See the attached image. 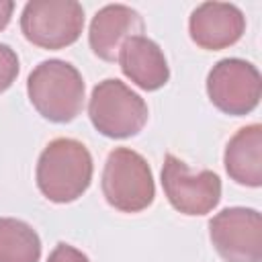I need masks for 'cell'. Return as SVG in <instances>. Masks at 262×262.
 <instances>
[{
	"instance_id": "8fae6325",
	"label": "cell",
	"mask_w": 262,
	"mask_h": 262,
	"mask_svg": "<svg viewBox=\"0 0 262 262\" xmlns=\"http://www.w3.org/2000/svg\"><path fill=\"white\" fill-rule=\"evenodd\" d=\"M117 59L123 74L143 90H158L170 78L168 61L162 49L145 35L129 37L119 49Z\"/></svg>"
},
{
	"instance_id": "8992f818",
	"label": "cell",
	"mask_w": 262,
	"mask_h": 262,
	"mask_svg": "<svg viewBox=\"0 0 262 262\" xmlns=\"http://www.w3.org/2000/svg\"><path fill=\"white\" fill-rule=\"evenodd\" d=\"M260 72L246 59H221L207 76V94L211 102L227 115L239 117L254 111L260 102Z\"/></svg>"
},
{
	"instance_id": "2e32d148",
	"label": "cell",
	"mask_w": 262,
	"mask_h": 262,
	"mask_svg": "<svg viewBox=\"0 0 262 262\" xmlns=\"http://www.w3.org/2000/svg\"><path fill=\"white\" fill-rule=\"evenodd\" d=\"M12 10H14V2L12 0H0V31L8 25V20L12 16Z\"/></svg>"
},
{
	"instance_id": "5bb4252c",
	"label": "cell",
	"mask_w": 262,
	"mask_h": 262,
	"mask_svg": "<svg viewBox=\"0 0 262 262\" xmlns=\"http://www.w3.org/2000/svg\"><path fill=\"white\" fill-rule=\"evenodd\" d=\"M16 74H18V57H16L14 49L0 43V92L10 88Z\"/></svg>"
},
{
	"instance_id": "52a82bcc",
	"label": "cell",
	"mask_w": 262,
	"mask_h": 262,
	"mask_svg": "<svg viewBox=\"0 0 262 262\" xmlns=\"http://www.w3.org/2000/svg\"><path fill=\"white\" fill-rule=\"evenodd\" d=\"M162 186L170 205L184 215H205L221 199V180L211 170L192 172L180 158L166 154Z\"/></svg>"
},
{
	"instance_id": "3957f363",
	"label": "cell",
	"mask_w": 262,
	"mask_h": 262,
	"mask_svg": "<svg viewBox=\"0 0 262 262\" xmlns=\"http://www.w3.org/2000/svg\"><path fill=\"white\" fill-rule=\"evenodd\" d=\"M102 194L123 213L147 209L156 196V184L145 158L129 147H115L104 164Z\"/></svg>"
},
{
	"instance_id": "9a60e30c",
	"label": "cell",
	"mask_w": 262,
	"mask_h": 262,
	"mask_svg": "<svg viewBox=\"0 0 262 262\" xmlns=\"http://www.w3.org/2000/svg\"><path fill=\"white\" fill-rule=\"evenodd\" d=\"M47 262H90V260H88V256H86L84 252H80V250H76L74 246L61 242V244H57L55 250L49 254Z\"/></svg>"
},
{
	"instance_id": "30bf717a",
	"label": "cell",
	"mask_w": 262,
	"mask_h": 262,
	"mask_svg": "<svg viewBox=\"0 0 262 262\" xmlns=\"http://www.w3.org/2000/svg\"><path fill=\"white\" fill-rule=\"evenodd\" d=\"M141 31L143 20L137 10L125 4H106L90 23V49L100 59L115 61L123 43L133 35H141Z\"/></svg>"
},
{
	"instance_id": "5b68a950",
	"label": "cell",
	"mask_w": 262,
	"mask_h": 262,
	"mask_svg": "<svg viewBox=\"0 0 262 262\" xmlns=\"http://www.w3.org/2000/svg\"><path fill=\"white\" fill-rule=\"evenodd\" d=\"M84 8L76 0H31L20 14V31L37 47L61 49L78 41Z\"/></svg>"
},
{
	"instance_id": "277c9868",
	"label": "cell",
	"mask_w": 262,
	"mask_h": 262,
	"mask_svg": "<svg viewBox=\"0 0 262 262\" xmlns=\"http://www.w3.org/2000/svg\"><path fill=\"white\" fill-rule=\"evenodd\" d=\"M88 115L96 131L113 139H125L143 129L147 121V104L121 80L106 78L94 86Z\"/></svg>"
},
{
	"instance_id": "4fadbf2b",
	"label": "cell",
	"mask_w": 262,
	"mask_h": 262,
	"mask_svg": "<svg viewBox=\"0 0 262 262\" xmlns=\"http://www.w3.org/2000/svg\"><path fill=\"white\" fill-rule=\"evenodd\" d=\"M41 239L37 231L12 217H0V262H39Z\"/></svg>"
},
{
	"instance_id": "7a4b0ae2",
	"label": "cell",
	"mask_w": 262,
	"mask_h": 262,
	"mask_svg": "<svg viewBox=\"0 0 262 262\" xmlns=\"http://www.w3.org/2000/svg\"><path fill=\"white\" fill-rule=\"evenodd\" d=\"M33 106L53 123L74 121L84 106V80L80 72L61 59L41 61L27 80Z\"/></svg>"
},
{
	"instance_id": "6da1fadb",
	"label": "cell",
	"mask_w": 262,
	"mask_h": 262,
	"mask_svg": "<svg viewBox=\"0 0 262 262\" xmlns=\"http://www.w3.org/2000/svg\"><path fill=\"white\" fill-rule=\"evenodd\" d=\"M92 180V156L72 137L47 143L37 162V186L53 203H72L86 192Z\"/></svg>"
},
{
	"instance_id": "ba28073f",
	"label": "cell",
	"mask_w": 262,
	"mask_h": 262,
	"mask_svg": "<svg viewBox=\"0 0 262 262\" xmlns=\"http://www.w3.org/2000/svg\"><path fill=\"white\" fill-rule=\"evenodd\" d=\"M209 235L225 262L262 260V217L256 209H223L209 221Z\"/></svg>"
},
{
	"instance_id": "9c48e42d",
	"label": "cell",
	"mask_w": 262,
	"mask_h": 262,
	"mask_svg": "<svg viewBox=\"0 0 262 262\" xmlns=\"http://www.w3.org/2000/svg\"><path fill=\"white\" fill-rule=\"evenodd\" d=\"M246 18L242 10L229 2H203L190 14V39L209 51H217L237 43L244 35Z\"/></svg>"
},
{
	"instance_id": "7c38bea8",
	"label": "cell",
	"mask_w": 262,
	"mask_h": 262,
	"mask_svg": "<svg viewBox=\"0 0 262 262\" xmlns=\"http://www.w3.org/2000/svg\"><path fill=\"white\" fill-rule=\"evenodd\" d=\"M225 170L237 184H262V127L258 123L242 127L225 147Z\"/></svg>"
}]
</instances>
